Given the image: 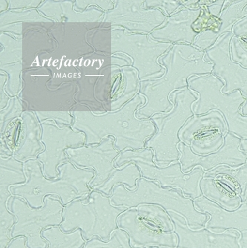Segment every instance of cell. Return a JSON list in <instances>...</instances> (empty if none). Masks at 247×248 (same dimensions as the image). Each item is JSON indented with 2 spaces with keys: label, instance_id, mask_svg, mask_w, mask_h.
<instances>
[{
  "label": "cell",
  "instance_id": "obj_35",
  "mask_svg": "<svg viewBox=\"0 0 247 248\" xmlns=\"http://www.w3.org/2000/svg\"><path fill=\"white\" fill-rule=\"evenodd\" d=\"M225 3V0H220V1H216L214 3L206 6L208 12L212 16L215 17H220L221 15L222 11H223V5Z\"/></svg>",
  "mask_w": 247,
  "mask_h": 248
},
{
  "label": "cell",
  "instance_id": "obj_19",
  "mask_svg": "<svg viewBox=\"0 0 247 248\" xmlns=\"http://www.w3.org/2000/svg\"><path fill=\"white\" fill-rule=\"evenodd\" d=\"M41 132V124L36 114L31 111H23L12 157L22 163L37 159L39 155L45 150Z\"/></svg>",
  "mask_w": 247,
  "mask_h": 248
},
{
  "label": "cell",
  "instance_id": "obj_4",
  "mask_svg": "<svg viewBox=\"0 0 247 248\" xmlns=\"http://www.w3.org/2000/svg\"><path fill=\"white\" fill-rule=\"evenodd\" d=\"M127 210L115 207L109 196L92 189L88 196L64 206L63 221L60 227L66 233L80 229L86 242L95 236L108 242L113 232L118 229L117 218Z\"/></svg>",
  "mask_w": 247,
  "mask_h": 248
},
{
  "label": "cell",
  "instance_id": "obj_26",
  "mask_svg": "<svg viewBox=\"0 0 247 248\" xmlns=\"http://www.w3.org/2000/svg\"><path fill=\"white\" fill-rule=\"evenodd\" d=\"M42 235L48 241L47 248H82L86 243L80 229L66 233L60 226L52 227L44 230Z\"/></svg>",
  "mask_w": 247,
  "mask_h": 248
},
{
  "label": "cell",
  "instance_id": "obj_37",
  "mask_svg": "<svg viewBox=\"0 0 247 248\" xmlns=\"http://www.w3.org/2000/svg\"><path fill=\"white\" fill-rule=\"evenodd\" d=\"M241 113L243 115L247 116V100L245 104L241 107ZM240 149H241V150H242V151L246 152V153H247V139H241V147H240Z\"/></svg>",
  "mask_w": 247,
  "mask_h": 248
},
{
  "label": "cell",
  "instance_id": "obj_14",
  "mask_svg": "<svg viewBox=\"0 0 247 248\" xmlns=\"http://www.w3.org/2000/svg\"><path fill=\"white\" fill-rule=\"evenodd\" d=\"M174 226V232L178 235L176 248H241V233L236 230L222 232H213L206 228L192 230L183 216L169 212Z\"/></svg>",
  "mask_w": 247,
  "mask_h": 248
},
{
  "label": "cell",
  "instance_id": "obj_6",
  "mask_svg": "<svg viewBox=\"0 0 247 248\" xmlns=\"http://www.w3.org/2000/svg\"><path fill=\"white\" fill-rule=\"evenodd\" d=\"M225 82L215 75H194L189 80V89L198 93V99L192 104L194 115H203L217 110L227 123L228 132L241 139H247V116L241 108L247 99L240 90L224 94Z\"/></svg>",
  "mask_w": 247,
  "mask_h": 248
},
{
  "label": "cell",
  "instance_id": "obj_36",
  "mask_svg": "<svg viewBox=\"0 0 247 248\" xmlns=\"http://www.w3.org/2000/svg\"><path fill=\"white\" fill-rule=\"evenodd\" d=\"M7 248H29L26 245V239L25 237H17L12 239Z\"/></svg>",
  "mask_w": 247,
  "mask_h": 248
},
{
  "label": "cell",
  "instance_id": "obj_2",
  "mask_svg": "<svg viewBox=\"0 0 247 248\" xmlns=\"http://www.w3.org/2000/svg\"><path fill=\"white\" fill-rule=\"evenodd\" d=\"M143 94H138L121 110L112 113L97 115L88 108H74L72 128L86 135V146L99 144L105 138L114 139L118 151L146 148V141L157 132L151 119H139L136 112L146 104Z\"/></svg>",
  "mask_w": 247,
  "mask_h": 248
},
{
  "label": "cell",
  "instance_id": "obj_31",
  "mask_svg": "<svg viewBox=\"0 0 247 248\" xmlns=\"http://www.w3.org/2000/svg\"><path fill=\"white\" fill-rule=\"evenodd\" d=\"M22 113V107L19 100L16 97L8 100L6 108L1 110V124L0 132L1 136L4 135L11 124L21 118Z\"/></svg>",
  "mask_w": 247,
  "mask_h": 248
},
{
  "label": "cell",
  "instance_id": "obj_21",
  "mask_svg": "<svg viewBox=\"0 0 247 248\" xmlns=\"http://www.w3.org/2000/svg\"><path fill=\"white\" fill-rule=\"evenodd\" d=\"M9 41L5 43L1 39V43L5 46V49L1 53V65L9 63V66L3 69L10 75V82L6 89L11 95L15 96L20 90V72L22 71V40L16 41L8 37ZM4 66V65H3Z\"/></svg>",
  "mask_w": 247,
  "mask_h": 248
},
{
  "label": "cell",
  "instance_id": "obj_30",
  "mask_svg": "<svg viewBox=\"0 0 247 248\" xmlns=\"http://www.w3.org/2000/svg\"><path fill=\"white\" fill-rule=\"evenodd\" d=\"M82 248H133L130 245L129 235L124 230H116L111 235L108 242H103L100 238L95 236L86 242Z\"/></svg>",
  "mask_w": 247,
  "mask_h": 248
},
{
  "label": "cell",
  "instance_id": "obj_38",
  "mask_svg": "<svg viewBox=\"0 0 247 248\" xmlns=\"http://www.w3.org/2000/svg\"><path fill=\"white\" fill-rule=\"evenodd\" d=\"M239 245L241 248H247V231L240 232Z\"/></svg>",
  "mask_w": 247,
  "mask_h": 248
},
{
  "label": "cell",
  "instance_id": "obj_28",
  "mask_svg": "<svg viewBox=\"0 0 247 248\" xmlns=\"http://www.w3.org/2000/svg\"><path fill=\"white\" fill-rule=\"evenodd\" d=\"M226 135L220 131H214L195 138L191 143L193 153L199 155H207L220 150L224 143Z\"/></svg>",
  "mask_w": 247,
  "mask_h": 248
},
{
  "label": "cell",
  "instance_id": "obj_40",
  "mask_svg": "<svg viewBox=\"0 0 247 248\" xmlns=\"http://www.w3.org/2000/svg\"><path fill=\"white\" fill-rule=\"evenodd\" d=\"M245 203H247V201H246Z\"/></svg>",
  "mask_w": 247,
  "mask_h": 248
},
{
  "label": "cell",
  "instance_id": "obj_25",
  "mask_svg": "<svg viewBox=\"0 0 247 248\" xmlns=\"http://www.w3.org/2000/svg\"><path fill=\"white\" fill-rule=\"evenodd\" d=\"M0 164V191L10 192L11 186L24 185L27 182L24 163L17 161L13 157H1Z\"/></svg>",
  "mask_w": 247,
  "mask_h": 248
},
{
  "label": "cell",
  "instance_id": "obj_34",
  "mask_svg": "<svg viewBox=\"0 0 247 248\" xmlns=\"http://www.w3.org/2000/svg\"><path fill=\"white\" fill-rule=\"evenodd\" d=\"M232 33L234 36L239 37L247 43V17L241 19L234 24Z\"/></svg>",
  "mask_w": 247,
  "mask_h": 248
},
{
  "label": "cell",
  "instance_id": "obj_27",
  "mask_svg": "<svg viewBox=\"0 0 247 248\" xmlns=\"http://www.w3.org/2000/svg\"><path fill=\"white\" fill-rule=\"evenodd\" d=\"M139 218L150 224L156 229L165 232L174 231V224L168 212L163 207L153 204H143L137 207Z\"/></svg>",
  "mask_w": 247,
  "mask_h": 248
},
{
  "label": "cell",
  "instance_id": "obj_22",
  "mask_svg": "<svg viewBox=\"0 0 247 248\" xmlns=\"http://www.w3.org/2000/svg\"><path fill=\"white\" fill-rule=\"evenodd\" d=\"M202 194L227 211H234L242 204L241 197L214 178L203 177L200 183Z\"/></svg>",
  "mask_w": 247,
  "mask_h": 248
},
{
  "label": "cell",
  "instance_id": "obj_39",
  "mask_svg": "<svg viewBox=\"0 0 247 248\" xmlns=\"http://www.w3.org/2000/svg\"></svg>",
  "mask_w": 247,
  "mask_h": 248
},
{
  "label": "cell",
  "instance_id": "obj_8",
  "mask_svg": "<svg viewBox=\"0 0 247 248\" xmlns=\"http://www.w3.org/2000/svg\"><path fill=\"white\" fill-rule=\"evenodd\" d=\"M8 207L16 218L11 230V238H26L29 248H48V241L43 237L42 232L48 228L61 226L63 221L64 205L57 196H46L43 207L33 208L24 199L12 196L8 199Z\"/></svg>",
  "mask_w": 247,
  "mask_h": 248
},
{
  "label": "cell",
  "instance_id": "obj_16",
  "mask_svg": "<svg viewBox=\"0 0 247 248\" xmlns=\"http://www.w3.org/2000/svg\"><path fill=\"white\" fill-rule=\"evenodd\" d=\"M134 40V51H127L133 57V66L139 72L141 81L155 80L163 76L166 69L158 61L172 47V43L155 41L148 34L132 35Z\"/></svg>",
  "mask_w": 247,
  "mask_h": 248
},
{
  "label": "cell",
  "instance_id": "obj_1",
  "mask_svg": "<svg viewBox=\"0 0 247 248\" xmlns=\"http://www.w3.org/2000/svg\"><path fill=\"white\" fill-rule=\"evenodd\" d=\"M164 67L163 77L155 80L141 81L139 92L146 99L138 108L137 118L150 119L159 113H168L173 108L170 96L174 92L189 88V80L194 75H211L214 64L206 61V51L185 43L174 44L159 59Z\"/></svg>",
  "mask_w": 247,
  "mask_h": 248
},
{
  "label": "cell",
  "instance_id": "obj_20",
  "mask_svg": "<svg viewBox=\"0 0 247 248\" xmlns=\"http://www.w3.org/2000/svg\"><path fill=\"white\" fill-rule=\"evenodd\" d=\"M214 131H220L224 135L228 132L225 119L217 110L189 118L180 131L179 139L181 142L190 146L195 138Z\"/></svg>",
  "mask_w": 247,
  "mask_h": 248
},
{
  "label": "cell",
  "instance_id": "obj_10",
  "mask_svg": "<svg viewBox=\"0 0 247 248\" xmlns=\"http://www.w3.org/2000/svg\"><path fill=\"white\" fill-rule=\"evenodd\" d=\"M65 153L68 161L78 168L95 170V177L89 185L92 189L101 186L118 170L114 161L121 152L115 148L114 139L111 136L105 138L99 144L68 148Z\"/></svg>",
  "mask_w": 247,
  "mask_h": 248
},
{
  "label": "cell",
  "instance_id": "obj_9",
  "mask_svg": "<svg viewBox=\"0 0 247 248\" xmlns=\"http://www.w3.org/2000/svg\"><path fill=\"white\" fill-rule=\"evenodd\" d=\"M42 143L44 151L37 160L43 164L45 176L55 179L60 175L58 167L68 162L67 149L77 148L86 144V137L83 132L75 130L72 126L60 128L53 121H46L41 124Z\"/></svg>",
  "mask_w": 247,
  "mask_h": 248
},
{
  "label": "cell",
  "instance_id": "obj_23",
  "mask_svg": "<svg viewBox=\"0 0 247 248\" xmlns=\"http://www.w3.org/2000/svg\"><path fill=\"white\" fill-rule=\"evenodd\" d=\"M204 177L216 178L240 196L242 203L247 199V164L237 167L222 165L205 173Z\"/></svg>",
  "mask_w": 247,
  "mask_h": 248
},
{
  "label": "cell",
  "instance_id": "obj_12",
  "mask_svg": "<svg viewBox=\"0 0 247 248\" xmlns=\"http://www.w3.org/2000/svg\"><path fill=\"white\" fill-rule=\"evenodd\" d=\"M232 32L222 35L212 48L206 51V61L214 64L212 75L225 82L224 94L240 90L247 99V69L233 62L230 54Z\"/></svg>",
  "mask_w": 247,
  "mask_h": 248
},
{
  "label": "cell",
  "instance_id": "obj_7",
  "mask_svg": "<svg viewBox=\"0 0 247 248\" xmlns=\"http://www.w3.org/2000/svg\"><path fill=\"white\" fill-rule=\"evenodd\" d=\"M154 153L149 148L127 150L120 153L114 165L120 169L133 163L139 168L142 178L154 181L164 189H181L185 197L195 200L203 196L200 183L205 175L201 167H196L191 172H183L180 161L167 167H160L154 161Z\"/></svg>",
  "mask_w": 247,
  "mask_h": 248
},
{
  "label": "cell",
  "instance_id": "obj_11",
  "mask_svg": "<svg viewBox=\"0 0 247 248\" xmlns=\"http://www.w3.org/2000/svg\"><path fill=\"white\" fill-rule=\"evenodd\" d=\"M241 139L231 132L224 136V143L220 150L207 155H199L193 153L190 146L185 143L178 145L182 171L185 173L191 172L195 167H201L205 173L219 166L226 165L232 168L241 167L247 164V153L242 151Z\"/></svg>",
  "mask_w": 247,
  "mask_h": 248
},
{
  "label": "cell",
  "instance_id": "obj_33",
  "mask_svg": "<svg viewBox=\"0 0 247 248\" xmlns=\"http://www.w3.org/2000/svg\"><path fill=\"white\" fill-rule=\"evenodd\" d=\"M144 8L146 9H159L167 16L174 15L184 7L181 1L171 0H158V1H145Z\"/></svg>",
  "mask_w": 247,
  "mask_h": 248
},
{
  "label": "cell",
  "instance_id": "obj_18",
  "mask_svg": "<svg viewBox=\"0 0 247 248\" xmlns=\"http://www.w3.org/2000/svg\"><path fill=\"white\" fill-rule=\"evenodd\" d=\"M194 204L198 211L210 216L205 227L206 229L216 232L228 230L247 231V203H242L236 210L227 211L202 196L194 200Z\"/></svg>",
  "mask_w": 247,
  "mask_h": 248
},
{
  "label": "cell",
  "instance_id": "obj_32",
  "mask_svg": "<svg viewBox=\"0 0 247 248\" xmlns=\"http://www.w3.org/2000/svg\"><path fill=\"white\" fill-rule=\"evenodd\" d=\"M230 54L233 62L247 69V43L236 36L230 42Z\"/></svg>",
  "mask_w": 247,
  "mask_h": 248
},
{
  "label": "cell",
  "instance_id": "obj_13",
  "mask_svg": "<svg viewBox=\"0 0 247 248\" xmlns=\"http://www.w3.org/2000/svg\"><path fill=\"white\" fill-rule=\"evenodd\" d=\"M113 11L105 14L103 22L121 26L128 30L151 33L164 23L168 16L159 9H146L145 1H117Z\"/></svg>",
  "mask_w": 247,
  "mask_h": 248
},
{
  "label": "cell",
  "instance_id": "obj_15",
  "mask_svg": "<svg viewBox=\"0 0 247 248\" xmlns=\"http://www.w3.org/2000/svg\"><path fill=\"white\" fill-rule=\"evenodd\" d=\"M117 224L118 228L128 234L133 248H177V234L163 232L141 219L137 207L128 208L121 214L117 218Z\"/></svg>",
  "mask_w": 247,
  "mask_h": 248
},
{
  "label": "cell",
  "instance_id": "obj_29",
  "mask_svg": "<svg viewBox=\"0 0 247 248\" xmlns=\"http://www.w3.org/2000/svg\"><path fill=\"white\" fill-rule=\"evenodd\" d=\"M8 198L0 197V248H7L12 241L11 232L16 223V218L10 212Z\"/></svg>",
  "mask_w": 247,
  "mask_h": 248
},
{
  "label": "cell",
  "instance_id": "obj_24",
  "mask_svg": "<svg viewBox=\"0 0 247 248\" xmlns=\"http://www.w3.org/2000/svg\"><path fill=\"white\" fill-rule=\"evenodd\" d=\"M142 176L139 168L133 163H131L118 169L107 182L96 188L95 190L109 197L114 186L118 185H124L129 190H135L137 189V181Z\"/></svg>",
  "mask_w": 247,
  "mask_h": 248
},
{
  "label": "cell",
  "instance_id": "obj_5",
  "mask_svg": "<svg viewBox=\"0 0 247 248\" xmlns=\"http://www.w3.org/2000/svg\"><path fill=\"white\" fill-rule=\"evenodd\" d=\"M198 99V93L189 88L180 89L170 96L173 104L171 111L157 114L150 118L157 132L146 141V148L154 151V161L159 167H167L179 161V132L188 120L195 115L192 104Z\"/></svg>",
  "mask_w": 247,
  "mask_h": 248
},
{
  "label": "cell",
  "instance_id": "obj_3",
  "mask_svg": "<svg viewBox=\"0 0 247 248\" xmlns=\"http://www.w3.org/2000/svg\"><path fill=\"white\" fill-rule=\"evenodd\" d=\"M24 170L27 182L11 186L10 193L24 199L33 208L43 207L48 196L60 198L64 206L88 196L92 191L89 184L96 174L93 169L78 168L70 161L59 166L60 175L55 179L45 176L43 164L37 159L25 162Z\"/></svg>",
  "mask_w": 247,
  "mask_h": 248
},
{
  "label": "cell",
  "instance_id": "obj_17",
  "mask_svg": "<svg viewBox=\"0 0 247 248\" xmlns=\"http://www.w3.org/2000/svg\"><path fill=\"white\" fill-rule=\"evenodd\" d=\"M202 7L189 8L183 7L174 15L168 16L164 23L149 34L155 41L193 45L199 33L195 31L194 23L201 14Z\"/></svg>",
  "mask_w": 247,
  "mask_h": 248
}]
</instances>
